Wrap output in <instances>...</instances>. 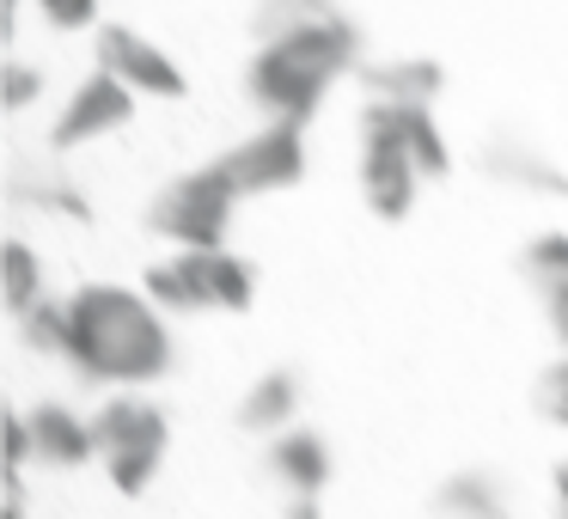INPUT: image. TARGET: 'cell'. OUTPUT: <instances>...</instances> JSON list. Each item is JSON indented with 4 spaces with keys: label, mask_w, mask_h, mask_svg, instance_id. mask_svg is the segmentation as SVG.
<instances>
[{
    "label": "cell",
    "mask_w": 568,
    "mask_h": 519,
    "mask_svg": "<svg viewBox=\"0 0 568 519\" xmlns=\"http://www.w3.org/2000/svg\"><path fill=\"white\" fill-rule=\"evenodd\" d=\"M19 330H26L31 348H43V355H62V360H68V336H74V324H68V306H50V299H38V306L19 318Z\"/></svg>",
    "instance_id": "cell-18"
},
{
    "label": "cell",
    "mask_w": 568,
    "mask_h": 519,
    "mask_svg": "<svg viewBox=\"0 0 568 519\" xmlns=\"http://www.w3.org/2000/svg\"><path fill=\"white\" fill-rule=\"evenodd\" d=\"M26 421H31V458L50 470H80L99 452L92 421H80L68 404H38V409H26Z\"/></svg>",
    "instance_id": "cell-10"
},
{
    "label": "cell",
    "mask_w": 568,
    "mask_h": 519,
    "mask_svg": "<svg viewBox=\"0 0 568 519\" xmlns=\"http://www.w3.org/2000/svg\"><path fill=\"white\" fill-rule=\"evenodd\" d=\"M68 360L80 379L99 385H153L172 367V336L153 299L129 294V287H80L68 299Z\"/></svg>",
    "instance_id": "cell-2"
},
{
    "label": "cell",
    "mask_w": 568,
    "mask_h": 519,
    "mask_svg": "<svg viewBox=\"0 0 568 519\" xmlns=\"http://www.w3.org/2000/svg\"><path fill=\"white\" fill-rule=\"evenodd\" d=\"M361 86L373 99H392V104H434L446 86L440 62H422V55H397V62H367L361 68Z\"/></svg>",
    "instance_id": "cell-14"
},
{
    "label": "cell",
    "mask_w": 568,
    "mask_h": 519,
    "mask_svg": "<svg viewBox=\"0 0 568 519\" xmlns=\"http://www.w3.org/2000/svg\"><path fill=\"white\" fill-rule=\"evenodd\" d=\"M0 440H7V470H26V465H31V421L19 416V409H7V421H0Z\"/></svg>",
    "instance_id": "cell-23"
},
{
    "label": "cell",
    "mask_w": 568,
    "mask_h": 519,
    "mask_svg": "<svg viewBox=\"0 0 568 519\" xmlns=\"http://www.w3.org/2000/svg\"><path fill=\"white\" fill-rule=\"evenodd\" d=\"M129 116H135V86H123L111 68H92L74 86V99H68L62 123H55V147H80V141L116 135Z\"/></svg>",
    "instance_id": "cell-8"
},
{
    "label": "cell",
    "mask_w": 568,
    "mask_h": 519,
    "mask_svg": "<svg viewBox=\"0 0 568 519\" xmlns=\"http://www.w3.org/2000/svg\"><path fill=\"white\" fill-rule=\"evenodd\" d=\"M483 172L507 190H526V196H556V202L568 196V177L538 147H526V141H489L483 147Z\"/></svg>",
    "instance_id": "cell-13"
},
{
    "label": "cell",
    "mask_w": 568,
    "mask_h": 519,
    "mask_svg": "<svg viewBox=\"0 0 568 519\" xmlns=\"http://www.w3.org/2000/svg\"><path fill=\"white\" fill-rule=\"evenodd\" d=\"M556 507H562V519H568V458L556 465Z\"/></svg>",
    "instance_id": "cell-26"
},
{
    "label": "cell",
    "mask_w": 568,
    "mask_h": 519,
    "mask_svg": "<svg viewBox=\"0 0 568 519\" xmlns=\"http://www.w3.org/2000/svg\"><path fill=\"white\" fill-rule=\"evenodd\" d=\"M239 196H245V190L233 184V172H226V165H202V172L172 177V184L153 196L148 226H153L160 238H172V245H184V251L221 245L226 226H233Z\"/></svg>",
    "instance_id": "cell-4"
},
{
    "label": "cell",
    "mask_w": 568,
    "mask_h": 519,
    "mask_svg": "<svg viewBox=\"0 0 568 519\" xmlns=\"http://www.w3.org/2000/svg\"><path fill=\"white\" fill-rule=\"evenodd\" d=\"M99 68H111L123 86L148 92V99H178L184 92V74L172 68V55L160 43H148L141 31L129 26H104L99 31Z\"/></svg>",
    "instance_id": "cell-9"
},
{
    "label": "cell",
    "mask_w": 568,
    "mask_h": 519,
    "mask_svg": "<svg viewBox=\"0 0 568 519\" xmlns=\"http://www.w3.org/2000/svg\"><path fill=\"white\" fill-rule=\"evenodd\" d=\"M43 92V80H38V68H26V62H7V74H0V99L13 104V111H26L31 99Z\"/></svg>",
    "instance_id": "cell-22"
},
{
    "label": "cell",
    "mask_w": 568,
    "mask_h": 519,
    "mask_svg": "<svg viewBox=\"0 0 568 519\" xmlns=\"http://www.w3.org/2000/svg\"><path fill=\"white\" fill-rule=\"evenodd\" d=\"M544 318H550V330H556V343L568 348V282H556V287H544Z\"/></svg>",
    "instance_id": "cell-24"
},
{
    "label": "cell",
    "mask_w": 568,
    "mask_h": 519,
    "mask_svg": "<svg viewBox=\"0 0 568 519\" xmlns=\"http://www.w3.org/2000/svg\"><path fill=\"white\" fill-rule=\"evenodd\" d=\"M361 123L392 129V135H397V141H404V147L422 160V172H428V177H440L446 165H453V160H446V135H440V123H434L428 104H392V99H373Z\"/></svg>",
    "instance_id": "cell-12"
},
{
    "label": "cell",
    "mask_w": 568,
    "mask_h": 519,
    "mask_svg": "<svg viewBox=\"0 0 568 519\" xmlns=\"http://www.w3.org/2000/svg\"><path fill=\"white\" fill-rule=\"evenodd\" d=\"M263 50L251 55L245 92L270 123L306 129L331 80L355 68V26L331 0H263L257 13Z\"/></svg>",
    "instance_id": "cell-1"
},
{
    "label": "cell",
    "mask_w": 568,
    "mask_h": 519,
    "mask_svg": "<svg viewBox=\"0 0 568 519\" xmlns=\"http://www.w3.org/2000/svg\"><path fill=\"white\" fill-rule=\"evenodd\" d=\"M434 507H440L446 519H507L501 489H495V477H483V470H458L453 482H440Z\"/></svg>",
    "instance_id": "cell-16"
},
{
    "label": "cell",
    "mask_w": 568,
    "mask_h": 519,
    "mask_svg": "<svg viewBox=\"0 0 568 519\" xmlns=\"http://www.w3.org/2000/svg\"><path fill=\"white\" fill-rule=\"evenodd\" d=\"M251 287H257L251 263H239L221 245L178 251L172 263H153L148 269V299L165 312H245Z\"/></svg>",
    "instance_id": "cell-3"
},
{
    "label": "cell",
    "mask_w": 568,
    "mask_h": 519,
    "mask_svg": "<svg viewBox=\"0 0 568 519\" xmlns=\"http://www.w3.org/2000/svg\"><path fill=\"white\" fill-rule=\"evenodd\" d=\"M270 477L282 482L287 495H318L324 477H331V452H324V440L312 428H282L270 434Z\"/></svg>",
    "instance_id": "cell-11"
},
{
    "label": "cell",
    "mask_w": 568,
    "mask_h": 519,
    "mask_svg": "<svg viewBox=\"0 0 568 519\" xmlns=\"http://www.w3.org/2000/svg\"><path fill=\"white\" fill-rule=\"evenodd\" d=\"M531 404H538L544 421L568 428V360H556V367L538 373V385H531Z\"/></svg>",
    "instance_id": "cell-20"
},
{
    "label": "cell",
    "mask_w": 568,
    "mask_h": 519,
    "mask_svg": "<svg viewBox=\"0 0 568 519\" xmlns=\"http://www.w3.org/2000/svg\"><path fill=\"white\" fill-rule=\"evenodd\" d=\"M226 172L245 196H263V190H287L306 177V147H300V129L294 123H270L263 135H251L245 147L226 153Z\"/></svg>",
    "instance_id": "cell-7"
},
{
    "label": "cell",
    "mask_w": 568,
    "mask_h": 519,
    "mask_svg": "<svg viewBox=\"0 0 568 519\" xmlns=\"http://www.w3.org/2000/svg\"><path fill=\"white\" fill-rule=\"evenodd\" d=\"M282 519H324V513H318V495H294Z\"/></svg>",
    "instance_id": "cell-25"
},
{
    "label": "cell",
    "mask_w": 568,
    "mask_h": 519,
    "mask_svg": "<svg viewBox=\"0 0 568 519\" xmlns=\"http://www.w3.org/2000/svg\"><path fill=\"white\" fill-rule=\"evenodd\" d=\"M38 13L50 19L55 31H87L99 19V0H38Z\"/></svg>",
    "instance_id": "cell-21"
},
{
    "label": "cell",
    "mask_w": 568,
    "mask_h": 519,
    "mask_svg": "<svg viewBox=\"0 0 568 519\" xmlns=\"http://www.w3.org/2000/svg\"><path fill=\"white\" fill-rule=\"evenodd\" d=\"M294 416H300L294 373H263L245 391V404H239V428H251V434H282V428H294Z\"/></svg>",
    "instance_id": "cell-15"
},
{
    "label": "cell",
    "mask_w": 568,
    "mask_h": 519,
    "mask_svg": "<svg viewBox=\"0 0 568 519\" xmlns=\"http://www.w3.org/2000/svg\"><path fill=\"white\" fill-rule=\"evenodd\" d=\"M0 294H7V312H13V318H26L43 299V263H38V251L19 245V238L0 251Z\"/></svg>",
    "instance_id": "cell-17"
},
{
    "label": "cell",
    "mask_w": 568,
    "mask_h": 519,
    "mask_svg": "<svg viewBox=\"0 0 568 519\" xmlns=\"http://www.w3.org/2000/svg\"><path fill=\"white\" fill-rule=\"evenodd\" d=\"M519 269H526L538 287L568 282V233H538V238L526 245V257H519Z\"/></svg>",
    "instance_id": "cell-19"
},
{
    "label": "cell",
    "mask_w": 568,
    "mask_h": 519,
    "mask_svg": "<svg viewBox=\"0 0 568 519\" xmlns=\"http://www.w3.org/2000/svg\"><path fill=\"white\" fill-rule=\"evenodd\" d=\"M422 160L379 123H361V196L379 221H404L416 208V184H422Z\"/></svg>",
    "instance_id": "cell-6"
},
{
    "label": "cell",
    "mask_w": 568,
    "mask_h": 519,
    "mask_svg": "<svg viewBox=\"0 0 568 519\" xmlns=\"http://www.w3.org/2000/svg\"><path fill=\"white\" fill-rule=\"evenodd\" d=\"M92 434H99L104 477H111L123 495H141L153 477H160L165 440H172L165 409L141 404V397H111V404H99V416H92Z\"/></svg>",
    "instance_id": "cell-5"
}]
</instances>
